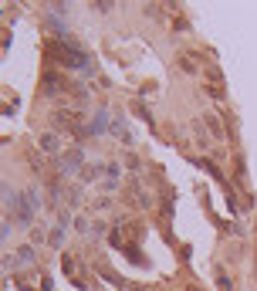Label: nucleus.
Masks as SVG:
<instances>
[{
  "label": "nucleus",
  "mask_w": 257,
  "mask_h": 291,
  "mask_svg": "<svg viewBox=\"0 0 257 291\" xmlns=\"http://www.w3.org/2000/svg\"><path fill=\"white\" fill-rule=\"evenodd\" d=\"M37 146H41V153H58V135L55 132H44L41 139H37Z\"/></svg>",
  "instance_id": "39448f33"
},
{
  "label": "nucleus",
  "mask_w": 257,
  "mask_h": 291,
  "mask_svg": "<svg viewBox=\"0 0 257 291\" xmlns=\"http://www.w3.org/2000/svg\"><path fill=\"white\" fill-rule=\"evenodd\" d=\"M61 237H65V227H55V230H51V234H47V244L61 247Z\"/></svg>",
  "instance_id": "ddd939ff"
},
{
  "label": "nucleus",
  "mask_w": 257,
  "mask_h": 291,
  "mask_svg": "<svg viewBox=\"0 0 257 291\" xmlns=\"http://www.w3.org/2000/svg\"><path fill=\"white\" fill-rule=\"evenodd\" d=\"M98 173H101V169H98V163H95V166H91V163H85V166H81V179H95Z\"/></svg>",
  "instance_id": "f8f14e48"
},
{
  "label": "nucleus",
  "mask_w": 257,
  "mask_h": 291,
  "mask_svg": "<svg viewBox=\"0 0 257 291\" xmlns=\"http://www.w3.org/2000/svg\"><path fill=\"white\" fill-rule=\"evenodd\" d=\"M254 278H257V258H254Z\"/></svg>",
  "instance_id": "2eb2a0df"
},
{
  "label": "nucleus",
  "mask_w": 257,
  "mask_h": 291,
  "mask_svg": "<svg viewBox=\"0 0 257 291\" xmlns=\"http://www.w3.org/2000/svg\"><path fill=\"white\" fill-rule=\"evenodd\" d=\"M61 264H65V271L71 274V281H75V284H85V274H81V264H78V258H75V254H65V258H61Z\"/></svg>",
  "instance_id": "f03ea898"
},
{
  "label": "nucleus",
  "mask_w": 257,
  "mask_h": 291,
  "mask_svg": "<svg viewBox=\"0 0 257 291\" xmlns=\"http://www.w3.org/2000/svg\"><path fill=\"white\" fill-rule=\"evenodd\" d=\"M41 81H44V88H47V95H58V91H65V81L58 78L55 71H47V75H44V78H41Z\"/></svg>",
  "instance_id": "20e7f679"
},
{
  "label": "nucleus",
  "mask_w": 257,
  "mask_h": 291,
  "mask_svg": "<svg viewBox=\"0 0 257 291\" xmlns=\"http://www.w3.org/2000/svg\"><path fill=\"white\" fill-rule=\"evenodd\" d=\"M179 68H183V71H196V58L193 55H179Z\"/></svg>",
  "instance_id": "9d476101"
},
{
  "label": "nucleus",
  "mask_w": 257,
  "mask_h": 291,
  "mask_svg": "<svg viewBox=\"0 0 257 291\" xmlns=\"http://www.w3.org/2000/svg\"><path fill=\"white\" fill-rule=\"evenodd\" d=\"M112 132L119 135V139H125V142H132V135H129V129H125V122H119V119L112 122Z\"/></svg>",
  "instance_id": "1a4fd4ad"
},
{
  "label": "nucleus",
  "mask_w": 257,
  "mask_h": 291,
  "mask_svg": "<svg viewBox=\"0 0 257 291\" xmlns=\"http://www.w3.org/2000/svg\"><path fill=\"white\" fill-rule=\"evenodd\" d=\"M78 166H85V153H81L78 146H75V149H71V153L65 156V176H68V173H75Z\"/></svg>",
  "instance_id": "7ed1b4c3"
},
{
  "label": "nucleus",
  "mask_w": 257,
  "mask_h": 291,
  "mask_svg": "<svg viewBox=\"0 0 257 291\" xmlns=\"http://www.w3.org/2000/svg\"><path fill=\"white\" fill-rule=\"evenodd\" d=\"M31 240H34V244H44V240H47V234H44V230H41V227H34Z\"/></svg>",
  "instance_id": "4468645a"
},
{
  "label": "nucleus",
  "mask_w": 257,
  "mask_h": 291,
  "mask_svg": "<svg viewBox=\"0 0 257 291\" xmlns=\"http://www.w3.org/2000/svg\"><path fill=\"white\" fill-rule=\"evenodd\" d=\"M105 129H109V119H105V112H98V115H95V119L88 122V132H91V135H98V132H105Z\"/></svg>",
  "instance_id": "423d86ee"
},
{
  "label": "nucleus",
  "mask_w": 257,
  "mask_h": 291,
  "mask_svg": "<svg viewBox=\"0 0 257 291\" xmlns=\"http://www.w3.org/2000/svg\"><path fill=\"white\" fill-rule=\"evenodd\" d=\"M34 261V247H21L17 251V264H31Z\"/></svg>",
  "instance_id": "9b49d317"
},
{
  "label": "nucleus",
  "mask_w": 257,
  "mask_h": 291,
  "mask_svg": "<svg viewBox=\"0 0 257 291\" xmlns=\"http://www.w3.org/2000/svg\"><path fill=\"white\" fill-rule=\"evenodd\" d=\"M203 125L213 132V139H224V125L217 122V115H203Z\"/></svg>",
  "instance_id": "0eeeda50"
},
{
  "label": "nucleus",
  "mask_w": 257,
  "mask_h": 291,
  "mask_svg": "<svg viewBox=\"0 0 257 291\" xmlns=\"http://www.w3.org/2000/svg\"><path fill=\"white\" fill-rule=\"evenodd\" d=\"M217 288L220 291H234V281H230V274H227L220 264H217Z\"/></svg>",
  "instance_id": "6e6552de"
},
{
  "label": "nucleus",
  "mask_w": 257,
  "mask_h": 291,
  "mask_svg": "<svg viewBox=\"0 0 257 291\" xmlns=\"http://www.w3.org/2000/svg\"><path fill=\"white\" fill-rule=\"evenodd\" d=\"M203 71H207V95L210 99H224V75H220V68L207 65Z\"/></svg>",
  "instance_id": "f257e3e1"
}]
</instances>
